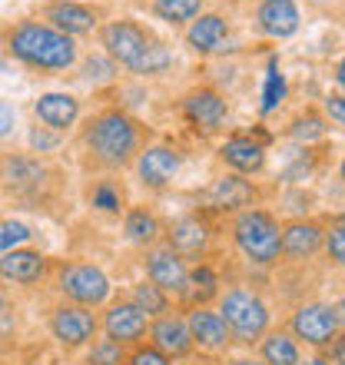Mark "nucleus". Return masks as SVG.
I'll return each instance as SVG.
<instances>
[{
    "label": "nucleus",
    "instance_id": "nucleus-10",
    "mask_svg": "<svg viewBox=\"0 0 345 365\" xmlns=\"http://www.w3.org/2000/svg\"><path fill=\"white\" fill-rule=\"evenodd\" d=\"M180 163L182 156L176 150H170V146H146L136 156V176L150 190H163V186L172 182V176L180 173Z\"/></svg>",
    "mask_w": 345,
    "mask_h": 365
},
{
    "label": "nucleus",
    "instance_id": "nucleus-44",
    "mask_svg": "<svg viewBox=\"0 0 345 365\" xmlns=\"http://www.w3.org/2000/svg\"><path fill=\"white\" fill-rule=\"evenodd\" d=\"M336 80H339V87L345 90V57L339 60V67H336Z\"/></svg>",
    "mask_w": 345,
    "mask_h": 365
},
{
    "label": "nucleus",
    "instance_id": "nucleus-48",
    "mask_svg": "<svg viewBox=\"0 0 345 365\" xmlns=\"http://www.w3.org/2000/svg\"><path fill=\"white\" fill-rule=\"evenodd\" d=\"M342 180H345V160H342Z\"/></svg>",
    "mask_w": 345,
    "mask_h": 365
},
{
    "label": "nucleus",
    "instance_id": "nucleus-18",
    "mask_svg": "<svg viewBox=\"0 0 345 365\" xmlns=\"http://www.w3.org/2000/svg\"><path fill=\"white\" fill-rule=\"evenodd\" d=\"M220 156H222V163L232 166L236 173H259L266 166V150L249 133H232L220 146Z\"/></svg>",
    "mask_w": 345,
    "mask_h": 365
},
{
    "label": "nucleus",
    "instance_id": "nucleus-29",
    "mask_svg": "<svg viewBox=\"0 0 345 365\" xmlns=\"http://www.w3.org/2000/svg\"><path fill=\"white\" fill-rule=\"evenodd\" d=\"M130 302H136L146 316H156V319L170 312V296H166L160 286H153V282H140V286L133 289V299H130Z\"/></svg>",
    "mask_w": 345,
    "mask_h": 365
},
{
    "label": "nucleus",
    "instance_id": "nucleus-45",
    "mask_svg": "<svg viewBox=\"0 0 345 365\" xmlns=\"http://www.w3.org/2000/svg\"><path fill=\"white\" fill-rule=\"evenodd\" d=\"M7 312V292H4V286H0V316Z\"/></svg>",
    "mask_w": 345,
    "mask_h": 365
},
{
    "label": "nucleus",
    "instance_id": "nucleus-28",
    "mask_svg": "<svg viewBox=\"0 0 345 365\" xmlns=\"http://www.w3.org/2000/svg\"><path fill=\"white\" fill-rule=\"evenodd\" d=\"M202 10V0H153V14L172 27H180L186 20H196Z\"/></svg>",
    "mask_w": 345,
    "mask_h": 365
},
{
    "label": "nucleus",
    "instance_id": "nucleus-8",
    "mask_svg": "<svg viewBox=\"0 0 345 365\" xmlns=\"http://www.w3.org/2000/svg\"><path fill=\"white\" fill-rule=\"evenodd\" d=\"M96 329H100V322H96L93 309L73 306V302L53 309V319H50V332H53V339L63 342V346H70V349L86 346V342L96 336Z\"/></svg>",
    "mask_w": 345,
    "mask_h": 365
},
{
    "label": "nucleus",
    "instance_id": "nucleus-35",
    "mask_svg": "<svg viewBox=\"0 0 345 365\" xmlns=\"http://www.w3.org/2000/svg\"><path fill=\"white\" fill-rule=\"evenodd\" d=\"M123 346L113 339H100L90 352V365H123Z\"/></svg>",
    "mask_w": 345,
    "mask_h": 365
},
{
    "label": "nucleus",
    "instance_id": "nucleus-43",
    "mask_svg": "<svg viewBox=\"0 0 345 365\" xmlns=\"http://www.w3.org/2000/svg\"><path fill=\"white\" fill-rule=\"evenodd\" d=\"M332 312H336V322H339V326H345V302H336V306H332Z\"/></svg>",
    "mask_w": 345,
    "mask_h": 365
},
{
    "label": "nucleus",
    "instance_id": "nucleus-26",
    "mask_svg": "<svg viewBox=\"0 0 345 365\" xmlns=\"http://www.w3.org/2000/svg\"><path fill=\"white\" fill-rule=\"evenodd\" d=\"M216 286H220L216 272H212L210 266H196V269L190 272V279H186V292H182V299L192 302V306H206V302L216 296Z\"/></svg>",
    "mask_w": 345,
    "mask_h": 365
},
{
    "label": "nucleus",
    "instance_id": "nucleus-46",
    "mask_svg": "<svg viewBox=\"0 0 345 365\" xmlns=\"http://www.w3.org/2000/svg\"><path fill=\"white\" fill-rule=\"evenodd\" d=\"M299 365H329L326 359H309V362H299Z\"/></svg>",
    "mask_w": 345,
    "mask_h": 365
},
{
    "label": "nucleus",
    "instance_id": "nucleus-32",
    "mask_svg": "<svg viewBox=\"0 0 345 365\" xmlns=\"http://www.w3.org/2000/svg\"><path fill=\"white\" fill-rule=\"evenodd\" d=\"M90 202L103 212H120L123 210V190L110 180H100L93 190H90Z\"/></svg>",
    "mask_w": 345,
    "mask_h": 365
},
{
    "label": "nucleus",
    "instance_id": "nucleus-9",
    "mask_svg": "<svg viewBox=\"0 0 345 365\" xmlns=\"http://www.w3.org/2000/svg\"><path fill=\"white\" fill-rule=\"evenodd\" d=\"M150 329V316L136 302H116L103 316V332L120 346H140V339Z\"/></svg>",
    "mask_w": 345,
    "mask_h": 365
},
{
    "label": "nucleus",
    "instance_id": "nucleus-15",
    "mask_svg": "<svg viewBox=\"0 0 345 365\" xmlns=\"http://www.w3.org/2000/svg\"><path fill=\"white\" fill-rule=\"evenodd\" d=\"M34 113L47 130L53 133H63L80 120V100L70 93H43L34 103Z\"/></svg>",
    "mask_w": 345,
    "mask_h": 365
},
{
    "label": "nucleus",
    "instance_id": "nucleus-47",
    "mask_svg": "<svg viewBox=\"0 0 345 365\" xmlns=\"http://www.w3.org/2000/svg\"><path fill=\"white\" fill-rule=\"evenodd\" d=\"M230 365H259V362H249V359H236V362H230Z\"/></svg>",
    "mask_w": 345,
    "mask_h": 365
},
{
    "label": "nucleus",
    "instance_id": "nucleus-36",
    "mask_svg": "<svg viewBox=\"0 0 345 365\" xmlns=\"http://www.w3.org/2000/svg\"><path fill=\"white\" fill-rule=\"evenodd\" d=\"M322 133H326V120H322L319 113H306V116H299L296 123H292V136H296V140H302V143L319 140Z\"/></svg>",
    "mask_w": 345,
    "mask_h": 365
},
{
    "label": "nucleus",
    "instance_id": "nucleus-22",
    "mask_svg": "<svg viewBox=\"0 0 345 365\" xmlns=\"http://www.w3.org/2000/svg\"><path fill=\"white\" fill-rule=\"evenodd\" d=\"M252 200H256V186L249 180H242L240 173L222 176V180H216L210 186V202L216 210H242Z\"/></svg>",
    "mask_w": 345,
    "mask_h": 365
},
{
    "label": "nucleus",
    "instance_id": "nucleus-4",
    "mask_svg": "<svg viewBox=\"0 0 345 365\" xmlns=\"http://www.w3.org/2000/svg\"><path fill=\"white\" fill-rule=\"evenodd\" d=\"M220 316H222V322H226V329H230V336L246 342V346H252L256 339H262L269 329L266 302L259 296H252V292H246V289H232V292L222 296Z\"/></svg>",
    "mask_w": 345,
    "mask_h": 365
},
{
    "label": "nucleus",
    "instance_id": "nucleus-13",
    "mask_svg": "<svg viewBox=\"0 0 345 365\" xmlns=\"http://www.w3.org/2000/svg\"><path fill=\"white\" fill-rule=\"evenodd\" d=\"M47 20L50 27L67 34V37H80V34H93V27L100 24V14L86 4H77V0H53L47 4Z\"/></svg>",
    "mask_w": 345,
    "mask_h": 365
},
{
    "label": "nucleus",
    "instance_id": "nucleus-40",
    "mask_svg": "<svg viewBox=\"0 0 345 365\" xmlns=\"http://www.w3.org/2000/svg\"><path fill=\"white\" fill-rule=\"evenodd\" d=\"M326 113H329V120H332V123L345 126V96L329 93L326 96Z\"/></svg>",
    "mask_w": 345,
    "mask_h": 365
},
{
    "label": "nucleus",
    "instance_id": "nucleus-19",
    "mask_svg": "<svg viewBox=\"0 0 345 365\" xmlns=\"http://www.w3.org/2000/svg\"><path fill=\"white\" fill-rule=\"evenodd\" d=\"M150 336H153V346L170 359L190 356V349H192L190 326H186V319H180V316H160L153 326H150Z\"/></svg>",
    "mask_w": 345,
    "mask_h": 365
},
{
    "label": "nucleus",
    "instance_id": "nucleus-39",
    "mask_svg": "<svg viewBox=\"0 0 345 365\" xmlns=\"http://www.w3.org/2000/svg\"><path fill=\"white\" fill-rule=\"evenodd\" d=\"M57 143H60V136H57V133H47L43 126L30 133V146H34L37 153H47V150H53V146H57Z\"/></svg>",
    "mask_w": 345,
    "mask_h": 365
},
{
    "label": "nucleus",
    "instance_id": "nucleus-6",
    "mask_svg": "<svg viewBox=\"0 0 345 365\" xmlns=\"http://www.w3.org/2000/svg\"><path fill=\"white\" fill-rule=\"evenodd\" d=\"M100 43H103L106 57L113 63H123L126 70L143 57V50L150 47V34H146L136 20H110L100 30Z\"/></svg>",
    "mask_w": 345,
    "mask_h": 365
},
{
    "label": "nucleus",
    "instance_id": "nucleus-21",
    "mask_svg": "<svg viewBox=\"0 0 345 365\" xmlns=\"http://www.w3.org/2000/svg\"><path fill=\"white\" fill-rule=\"evenodd\" d=\"M206 242H210V226L200 216H182V220L172 222L166 246L172 252H180V256H196V252L206 250Z\"/></svg>",
    "mask_w": 345,
    "mask_h": 365
},
{
    "label": "nucleus",
    "instance_id": "nucleus-37",
    "mask_svg": "<svg viewBox=\"0 0 345 365\" xmlns=\"http://www.w3.org/2000/svg\"><path fill=\"white\" fill-rule=\"evenodd\" d=\"M123 365H172L156 346H133V352L123 359Z\"/></svg>",
    "mask_w": 345,
    "mask_h": 365
},
{
    "label": "nucleus",
    "instance_id": "nucleus-17",
    "mask_svg": "<svg viewBox=\"0 0 345 365\" xmlns=\"http://www.w3.org/2000/svg\"><path fill=\"white\" fill-rule=\"evenodd\" d=\"M256 20L266 37H292L299 30V7L296 0H262L256 10Z\"/></svg>",
    "mask_w": 345,
    "mask_h": 365
},
{
    "label": "nucleus",
    "instance_id": "nucleus-1",
    "mask_svg": "<svg viewBox=\"0 0 345 365\" xmlns=\"http://www.w3.org/2000/svg\"><path fill=\"white\" fill-rule=\"evenodd\" d=\"M7 53L20 60L30 70H43V73H60L77 63V43L73 37L53 30L50 24L37 20H24L7 34Z\"/></svg>",
    "mask_w": 345,
    "mask_h": 365
},
{
    "label": "nucleus",
    "instance_id": "nucleus-25",
    "mask_svg": "<svg viewBox=\"0 0 345 365\" xmlns=\"http://www.w3.org/2000/svg\"><path fill=\"white\" fill-rule=\"evenodd\" d=\"M123 232H126V240L136 242V246H150V242H156V236H160V220H156L146 206H136V210L126 212Z\"/></svg>",
    "mask_w": 345,
    "mask_h": 365
},
{
    "label": "nucleus",
    "instance_id": "nucleus-3",
    "mask_svg": "<svg viewBox=\"0 0 345 365\" xmlns=\"http://www.w3.org/2000/svg\"><path fill=\"white\" fill-rule=\"evenodd\" d=\"M232 236H236V246L259 266H272L282 256V230H279L276 216H269L266 210L240 212Z\"/></svg>",
    "mask_w": 345,
    "mask_h": 365
},
{
    "label": "nucleus",
    "instance_id": "nucleus-5",
    "mask_svg": "<svg viewBox=\"0 0 345 365\" xmlns=\"http://www.w3.org/2000/svg\"><path fill=\"white\" fill-rule=\"evenodd\" d=\"M60 292H63L73 306L96 309L110 299L113 286H110V279L103 276V269H96L90 262H70V266L60 269Z\"/></svg>",
    "mask_w": 345,
    "mask_h": 365
},
{
    "label": "nucleus",
    "instance_id": "nucleus-7",
    "mask_svg": "<svg viewBox=\"0 0 345 365\" xmlns=\"http://www.w3.org/2000/svg\"><path fill=\"white\" fill-rule=\"evenodd\" d=\"M182 116H186V123L196 130V133H220L222 123H226V113H230V106L222 100L216 90H190V93L182 96L180 103Z\"/></svg>",
    "mask_w": 345,
    "mask_h": 365
},
{
    "label": "nucleus",
    "instance_id": "nucleus-20",
    "mask_svg": "<svg viewBox=\"0 0 345 365\" xmlns=\"http://www.w3.org/2000/svg\"><path fill=\"white\" fill-rule=\"evenodd\" d=\"M43 176H47V170H43V163L34 160V156H4V160H0V180L17 192L40 190V186H43Z\"/></svg>",
    "mask_w": 345,
    "mask_h": 365
},
{
    "label": "nucleus",
    "instance_id": "nucleus-2",
    "mask_svg": "<svg viewBox=\"0 0 345 365\" xmlns=\"http://www.w3.org/2000/svg\"><path fill=\"white\" fill-rule=\"evenodd\" d=\"M83 146L86 153L93 156L96 166L106 170H120L133 156H140L143 146V126L136 123L130 113L123 110H103L96 113L83 130Z\"/></svg>",
    "mask_w": 345,
    "mask_h": 365
},
{
    "label": "nucleus",
    "instance_id": "nucleus-34",
    "mask_svg": "<svg viewBox=\"0 0 345 365\" xmlns=\"http://www.w3.org/2000/svg\"><path fill=\"white\" fill-rule=\"evenodd\" d=\"M326 250H329V259L336 262V266H345V216H336V220L329 222Z\"/></svg>",
    "mask_w": 345,
    "mask_h": 365
},
{
    "label": "nucleus",
    "instance_id": "nucleus-16",
    "mask_svg": "<svg viewBox=\"0 0 345 365\" xmlns=\"http://www.w3.org/2000/svg\"><path fill=\"white\" fill-rule=\"evenodd\" d=\"M186 326H190L192 346L210 349V352H216V349H226V342L232 339L220 312H212V309H206V306H196V309H192L190 319H186Z\"/></svg>",
    "mask_w": 345,
    "mask_h": 365
},
{
    "label": "nucleus",
    "instance_id": "nucleus-41",
    "mask_svg": "<svg viewBox=\"0 0 345 365\" xmlns=\"http://www.w3.org/2000/svg\"><path fill=\"white\" fill-rule=\"evenodd\" d=\"M14 123H17V110L7 100H0V140L14 133Z\"/></svg>",
    "mask_w": 345,
    "mask_h": 365
},
{
    "label": "nucleus",
    "instance_id": "nucleus-12",
    "mask_svg": "<svg viewBox=\"0 0 345 365\" xmlns=\"http://www.w3.org/2000/svg\"><path fill=\"white\" fill-rule=\"evenodd\" d=\"M292 332H296V339H306L309 346H329L339 332L336 312H332V306H322V302L302 306L292 316Z\"/></svg>",
    "mask_w": 345,
    "mask_h": 365
},
{
    "label": "nucleus",
    "instance_id": "nucleus-38",
    "mask_svg": "<svg viewBox=\"0 0 345 365\" xmlns=\"http://www.w3.org/2000/svg\"><path fill=\"white\" fill-rule=\"evenodd\" d=\"M86 80H110L116 73L113 70V63L110 60H100V57H93V60H86Z\"/></svg>",
    "mask_w": 345,
    "mask_h": 365
},
{
    "label": "nucleus",
    "instance_id": "nucleus-31",
    "mask_svg": "<svg viewBox=\"0 0 345 365\" xmlns=\"http://www.w3.org/2000/svg\"><path fill=\"white\" fill-rule=\"evenodd\" d=\"M286 96V77L279 73L276 60H269V70H266V87H262V113H272Z\"/></svg>",
    "mask_w": 345,
    "mask_h": 365
},
{
    "label": "nucleus",
    "instance_id": "nucleus-42",
    "mask_svg": "<svg viewBox=\"0 0 345 365\" xmlns=\"http://www.w3.org/2000/svg\"><path fill=\"white\" fill-rule=\"evenodd\" d=\"M332 356H336L339 365H345V336L336 339V346H332Z\"/></svg>",
    "mask_w": 345,
    "mask_h": 365
},
{
    "label": "nucleus",
    "instance_id": "nucleus-24",
    "mask_svg": "<svg viewBox=\"0 0 345 365\" xmlns=\"http://www.w3.org/2000/svg\"><path fill=\"white\" fill-rule=\"evenodd\" d=\"M230 34V24L220 14H202L200 20H192V27L186 30V43L196 53H216L222 47V40Z\"/></svg>",
    "mask_w": 345,
    "mask_h": 365
},
{
    "label": "nucleus",
    "instance_id": "nucleus-33",
    "mask_svg": "<svg viewBox=\"0 0 345 365\" xmlns=\"http://www.w3.org/2000/svg\"><path fill=\"white\" fill-rule=\"evenodd\" d=\"M30 236H34V230H30L27 222H17V220L0 222V256L10 250H17V246H24Z\"/></svg>",
    "mask_w": 345,
    "mask_h": 365
},
{
    "label": "nucleus",
    "instance_id": "nucleus-30",
    "mask_svg": "<svg viewBox=\"0 0 345 365\" xmlns=\"http://www.w3.org/2000/svg\"><path fill=\"white\" fill-rule=\"evenodd\" d=\"M170 63H172L170 47H166V43H156V40H150V47L143 50V57L136 60L130 70H133V73H143V77H153V73H163Z\"/></svg>",
    "mask_w": 345,
    "mask_h": 365
},
{
    "label": "nucleus",
    "instance_id": "nucleus-11",
    "mask_svg": "<svg viewBox=\"0 0 345 365\" xmlns=\"http://www.w3.org/2000/svg\"><path fill=\"white\" fill-rule=\"evenodd\" d=\"M146 272H150V282L160 286L166 296H182L186 292V279H190V269L182 262L180 252H172L170 246H160L146 256Z\"/></svg>",
    "mask_w": 345,
    "mask_h": 365
},
{
    "label": "nucleus",
    "instance_id": "nucleus-23",
    "mask_svg": "<svg viewBox=\"0 0 345 365\" xmlns=\"http://www.w3.org/2000/svg\"><path fill=\"white\" fill-rule=\"evenodd\" d=\"M322 242H326V232L319 222H289L282 230V252L292 259H309L312 252H319Z\"/></svg>",
    "mask_w": 345,
    "mask_h": 365
},
{
    "label": "nucleus",
    "instance_id": "nucleus-14",
    "mask_svg": "<svg viewBox=\"0 0 345 365\" xmlns=\"http://www.w3.org/2000/svg\"><path fill=\"white\" fill-rule=\"evenodd\" d=\"M50 259L37 250H10L0 256V279L17 282V286H34L47 276Z\"/></svg>",
    "mask_w": 345,
    "mask_h": 365
},
{
    "label": "nucleus",
    "instance_id": "nucleus-27",
    "mask_svg": "<svg viewBox=\"0 0 345 365\" xmlns=\"http://www.w3.org/2000/svg\"><path fill=\"white\" fill-rule=\"evenodd\" d=\"M262 362L266 365H299V346L282 332L262 339Z\"/></svg>",
    "mask_w": 345,
    "mask_h": 365
}]
</instances>
